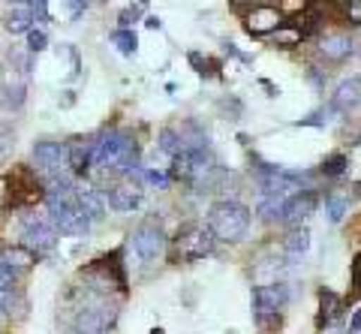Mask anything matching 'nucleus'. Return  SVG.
<instances>
[{
  "instance_id": "3",
  "label": "nucleus",
  "mask_w": 361,
  "mask_h": 334,
  "mask_svg": "<svg viewBox=\"0 0 361 334\" xmlns=\"http://www.w3.org/2000/svg\"><path fill=\"white\" fill-rule=\"evenodd\" d=\"M85 304H78L75 316H73V331L75 334H103L106 328L115 326L118 319V304L109 302V295H99V292H90L85 286Z\"/></svg>"
},
{
  "instance_id": "20",
  "label": "nucleus",
  "mask_w": 361,
  "mask_h": 334,
  "mask_svg": "<svg viewBox=\"0 0 361 334\" xmlns=\"http://www.w3.org/2000/svg\"><path fill=\"white\" fill-rule=\"evenodd\" d=\"M37 21V16H33V6H16L6 13V30L9 33H25V30H33L30 25Z\"/></svg>"
},
{
  "instance_id": "34",
  "label": "nucleus",
  "mask_w": 361,
  "mask_h": 334,
  "mask_svg": "<svg viewBox=\"0 0 361 334\" xmlns=\"http://www.w3.org/2000/svg\"><path fill=\"white\" fill-rule=\"evenodd\" d=\"M0 310H4V292H0Z\"/></svg>"
},
{
  "instance_id": "7",
  "label": "nucleus",
  "mask_w": 361,
  "mask_h": 334,
  "mask_svg": "<svg viewBox=\"0 0 361 334\" xmlns=\"http://www.w3.org/2000/svg\"><path fill=\"white\" fill-rule=\"evenodd\" d=\"M33 163H37V169L49 178H63L70 175V144L63 142H37L33 144Z\"/></svg>"
},
{
  "instance_id": "6",
  "label": "nucleus",
  "mask_w": 361,
  "mask_h": 334,
  "mask_svg": "<svg viewBox=\"0 0 361 334\" xmlns=\"http://www.w3.org/2000/svg\"><path fill=\"white\" fill-rule=\"evenodd\" d=\"M21 238H25V247L33 250L37 256L51 253L58 247V226L49 214H37V211H27L21 217Z\"/></svg>"
},
{
  "instance_id": "30",
  "label": "nucleus",
  "mask_w": 361,
  "mask_h": 334,
  "mask_svg": "<svg viewBox=\"0 0 361 334\" xmlns=\"http://www.w3.org/2000/svg\"><path fill=\"white\" fill-rule=\"evenodd\" d=\"M145 178H148L151 184H157V187H166V184H169V178H166L163 172H145Z\"/></svg>"
},
{
  "instance_id": "4",
  "label": "nucleus",
  "mask_w": 361,
  "mask_h": 334,
  "mask_svg": "<svg viewBox=\"0 0 361 334\" xmlns=\"http://www.w3.org/2000/svg\"><path fill=\"white\" fill-rule=\"evenodd\" d=\"M37 202H45V187L39 175L30 166H16L6 175V205L13 208H30Z\"/></svg>"
},
{
  "instance_id": "28",
  "label": "nucleus",
  "mask_w": 361,
  "mask_h": 334,
  "mask_svg": "<svg viewBox=\"0 0 361 334\" xmlns=\"http://www.w3.org/2000/svg\"><path fill=\"white\" fill-rule=\"evenodd\" d=\"M135 18H139V6H130V9H123V13H121V27H127V30H130V25H133Z\"/></svg>"
},
{
  "instance_id": "22",
  "label": "nucleus",
  "mask_w": 361,
  "mask_h": 334,
  "mask_svg": "<svg viewBox=\"0 0 361 334\" xmlns=\"http://www.w3.org/2000/svg\"><path fill=\"white\" fill-rule=\"evenodd\" d=\"M346 208H349V196L346 193H337V190L325 193V214H329L331 223H341L343 214H346Z\"/></svg>"
},
{
  "instance_id": "17",
  "label": "nucleus",
  "mask_w": 361,
  "mask_h": 334,
  "mask_svg": "<svg viewBox=\"0 0 361 334\" xmlns=\"http://www.w3.org/2000/svg\"><path fill=\"white\" fill-rule=\"evenodd\" d=\"M341 310H343V302L337 298L334 292H329V289H322L319 292V319H316V326H331V322L341 316Z\"/></svg>"
},
{
  "instance_id": "12",
  "label": "nucleus",
  "mask_w": 361,
  "mask_h": 334,
  "mask_svg": "<svg viewBox=\"0 0 361 334\" xmlns=\"http://www.w3.org/2000/svg\"><path fill=\"white\" fill-rule=\"evenodd\" d=\"M75 205L82 208V214L94 223L106 217V196L90 184H75Z\"/></svg>"
},
{
  "instance_id": "16",
  "label": "nucleus",
  "mask_w": 361,
  "mask_h": 334,
  "mask_svg": "<svg viewBox=\"0 0 361 334\" xmlns=\"http://www.w3.org/2000/svg\"><path fill=\"white\" fill-rule=\"evenodd\" d=\"M0 259H4L13 271H27L33 262H37V253L27 250L25 244H16V247H6L4 253H0Z\"/></svg>"
},
{
  "instance_id": "19",
  "label": "nucleus",
  "mask_w": 361,
  "mask_h": 334,
  "mask_svg": "<svg viewBox=\"0 0 361 334\" xmlns=\"http://www.w3.org/2000/svg\"><path fill=\"white\" fill-rule=\"evenodd\" d=\"M301 39H304V33L295 21H283V25L271 33V42H274L277 49H295V46H301Z\"/></svg>"
},
{
  "instance_id": "18",
  "label": "nucleus",
  "mask_w": 361,
  "mask_h": 334,
  "mask_svg": "<svg viewBox=\"0 0 361 334\" xmlns=\"http://www.w3.org/2000/svg\"><path fill=\"white\" fill-rule=\"evenodd\" d=\"M85 13V0H45V16L49 18H78Z\"/></svg>"
},
{
  "instance_id": "26",
  "label": "nucleus",
  "mask_w": 361,
  "mask_h": 334,
  "mask_svg": "<svg viewBox=\"0 0 361 334\" xmlns=\"http://www.w3.org/2000/svg\"><path fill=\"white\" fill-rule=\"evenodd\" d=\"M343 25L361 27V0H346L343 4Z\"/></svg>"
},
{
  "instance_id": "33",
  "label": "nucleus",
  "mask_w": 361,
  "mask_h": 334,
  "mask_svg": "<svg viewBox=\"0 0 361 334\" xmlns=\"http://www.w3.org/2000/svg\"><path fill=\"white\" fill-rule=\"evenodd\" d=\"M151 334H166V331H163V328H154V331H151Z\"/></svg>"
},
{
  "instance_id": "13",
  "label": "nucleus",
  "mask_w": 361,
  "mask_h": 334,
  "mask_svg": "<svg viewBox=\"0 0 361 334\" xmlns=\"http://www.w3.org/2000/svg\"><path fill=\"white\" fill-rule=\"evenodd\" d=\"M316 205H319V199H316V193L313 190H307V193H298V196H292L289 202H286V208H283V220L286 226H301V220H307L313 211H316Z\"/></svg>"
},
{
  "instance_id": "5",
  "label": "nucleus",
  "mask_w": 361,
  "mask_h": 334,
  "mask_svg": "<svg viewBox=\"0 0 361 334\" xmlns=\"http://www.w3.org/2000/svg\"><path fill=\"white\" fill-rule=\"evenodd\" d=\"M214 238L211 229H205L202 223H187L184 229L175 235L172 241V262H196L205 259V256L214 250Z\"/></svg>"
},
{
  "instance_id": "29",
  "label": "nucleus",
  "mask_w": 361,
  "mask_h": 334,
  "mask_svg": "<svg viewBox=\"0 0 361 334\" xmlns=\"http://www.w3.org/2000/svg\"><path fill=\"white\" fill-rule=\"evenodd\" d=\"M353 286H355V292H361V253L353 259Z\"/></svg>"
},
{
  "instance_id": "8",
  "label": "nucleus",
  "mask_w": 361,
  "mask_h": 334,
  "mask_svg": "<svg viewBox=\"0 0 361 334\" xmlns=\"http://www.w3.org/2000/svg\"><path fill=\"white\" fill-rule=\"evenodd\" d=\"M130 247L142 262H154V259H160V256L166 253V235H163V229L157 226L154 220H148L130 235Z\"/></svg>"
},
{
  "instance_id": "25",
  "label": "nucleus",
  "mask_w": 361,
  "mask_h": 334,
  "mask_svg": "<svg viewBox=\"0 0 361 334\" xmlns=\"http://www.w3.org/2000/svg\"><path fill=\"white\" fill-rule=\"evenodd\" d=\"M111 42L118 46L121 54H135V49H139V39H135V33L127 30V27H121V30L111 33Z\"/></svg>"
},
{
  "instance_id": "10",
  "label": "nucleus",
  "mask_w": 361,
  "mask_h": 334,
  "mask_svg": "<svg viewBox=\"0 0 361 334\" xmlns=\"http://www.w3.org/2000/svg\"><path fill=\"white\" fill-rule=\"evenodd\" d=\"M142 196H145L142 193V184L133 181V178L127 175L123 181L109 187L106 202H109V208H115V211H121V214H127V211H135V208L142 205Z\"/></svg>"
},
{
  "instance_id": "32",
  "label": "nucleus",
  "mask_w": 361,
  "mask_h": 334,
  "mask_svg": "<svg viewBox=\"0 0 361 334\" xmlns=\"http://www.w3.org/2000/svg\"><path fill=\"white\" fill-rule=\"evenodd\" d=\"M145 25H148V27H160V18L151 16V18H145Z\"/></svg>"
},
{
  "instance_id": "11",
  "label": "nucleus",
  "mask_w": 361,
  "mask_h": 334,
  "mask_svg": "<svg viewBox=\"0 0 361 334\" xmlns=\"http://www.w3.org/2000/svg\"><path fill=\"white\" fill-rule=\"evenodd\" d=\"M247 30L253 33V37H265V33H274L280 25H283V16H280L277 6H253L250 13H247Z\"/></svg>"
},
{
  "instance_id": "15",
  "label": "nucleus",
  "mask_w": 361,
  "mask_h": 334,
  "mask_svg": "<svg viewBox=\"0 0 361 334\" xmlns=\"http://www.w3.org/2000/svg\"><path fill=\"white\" fill-rule=\"evenodd\" d=\"M358 103H361V79L341 82V87L334 91L331 106H334L337 111H346V109H355Z\"/></svg>"
},
{
  "instance_id": "9",
  "label": "nucleus",
  "mask_w": 361,
  "mask_h": 334,
  "mask_svg": "<svg viewBox=\"0 0 361 334\" xmlns=\"http://www.w3.org/2000/svg\"><path fill=\"white\" fill-rule=\"evenodd\" d=\"M289 302V289L283 283H265L253 289V310L259 319L277 316V310H283Z\"/></svg>"
},
{
  "instance_id": "1",
  "label": "nucleus",
  "mask_w": 361,
  "mask_h": 334,
  "mask_svg": "<svg viewBox=\"0 0 361 334\" xmlns=\"http://www.w3.org/2000/svg\"><path fill=\"white\" fill-rule=\"evenodd\" d=\"M90 154H94V166L109 172H123L130 175L139 166V144L130 132L109 130L99 132L97 139H90Z\"/></svg>"
},
{
  "instance_id": "14",
  "label": "nucleus",
  "mask_w": 361,
  "mask_h": 334,
  "mask_svg": "<svg viewBox=\"0 0 361 334\" xmlns=\"http://www.w3.org/2000/svg\"><path fill=\"white\" fill-rule=\"evenodd\" d=\"M319 54L325 61H343L353 54V39L346 33H325L319 39Z\"/></svg>"
},
{
  "instance_id": "31",
  "label": "nucleus",
  "mask_w": 361,
  "mask_h": 334,
  "mask_svg": "<svg viewBox=\"0 0 361 334\" xmlns=\"http://www.w3.org/2000/svg\"><path fill=\"white\" fill-rule=\"evenodd\" d=\"M358 331H361V310H355L353 322H349V334H358Z\"/></svg>"
},
{
  "instance_id": "24",
  "label": "nucleus",
  "mask_w": 361,
  "mask_h": 334,
  "mask_svg": "<svg viewBox=\"0 0 361 334\" xmlns=\"http://www.w3.org/2000/svg\"><path fill=\"white\" fill-rule=\"evenodd\" d=\"M346 166H349L346 154H331V157H325V160H322L319 172H322L325 178H341V175L346 172Z\"/></svg>"
},
{
  "instance_id": "35",
  "label": "nucleus",
  "mask_w": 361,
  "mask_h": 334,
  "mask_svg": "<svg viewBox=\"0 0 361 334\" xmlns=\"http://www.w3.org/2000/svg\"><path fill=\"white\" fill-rule=\"evenodd\" d=\"M358 144H361V136H358Z\"/></svg>"
},
{
  "instance_id": "21",
  "label": "nucleus",
  "mask_w": 361,
  "mask_h": 334,
  "mask_svg": "<svg viewBox=\"0 0 361 334\" xmlns=\"http://www.w3.org/2000/svg\"><path fill=\"white\" fill-rule=\"evenodd\" d=\"M310 247V232L307 229H292L286 241H283V250L292 256V259H298V256H304Z\"/></svg>"
},
{
  "instance_id": "2",
  "label": "nucleus",
  "mask_w": 361,
  "mask_h": 334,
  "mask_svg": "<svg viewBox=\"0 0 361 334\" xmlns=\"http://www.w3.org/2000/svg\"><path fill=\"white\" fill-rule=\"evenodd\" d=\"M208 229L217 241H226V244L241 241L247 235V229H250V208L235 202V199H223V202L211 205L208 211Z\"/></svg>"
},
{
  "instance_id": "23",
  "label": "nucleus",
  "mask_w": 361,
  "mask_h": 334,
  "mask_svg": "<svg viewBox=\"0 0 361 334\" xmlns=\"http://www.w3.org/2000/svg\"><path fill=\"white\" fill-rule=\"evenodd\" d=\"M0 103H4L6 109H18L21 103H25V85H21V82L4 85V87H0Z\"/></svg>"
},
{
  "instance_id": "27",
  "label": "nucleus",
  "mask_w": 361,
  "mask_h": 334,
  "mask_svg": "<svg viewBox=\"0 0 361 334\" xmlns=\"http://www.w3.org/2000/svg\"><path fill=\"white\" fill-rule=\"evenodd\" d=\"M27 49L30 51H45L49 49V37L42 30H27Z\"/></svg>"
}]
</instances>
